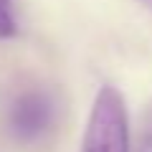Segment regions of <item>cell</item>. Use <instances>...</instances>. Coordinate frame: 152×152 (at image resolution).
<instances>
[{"label": "cell", "instance_id": "1", "mask_svg": "<svg viewBox=\"0 0 152 152\" xmlns=\"http://www.w3.org/2000/svg\"><path fill=\"white\" fill-rule=\"evenodd\" d=\"M81 152H129V114L117 86H102L94 96Z\"/></svg>", "mask_w": 152, "mask_h": 152}, {"label": "cell", "instance_id": "2", "mask_svg": "<svg viewBox=\"0 0 152 152\" xmlns=\"http://www.w3.org/2000/svg\"><path fill=\"white\" fill-rule=\"evenodd\" d=\"M8 132L13 140L31 145V142L43 140L56 124V102L46 89H23L8 104L5 114Z\"/></svg>", "mask_w": 152, "mask_h": 152}, {"label": "cell", "instance_id": "3", "mask_svg": "<svg viewBox=\"0 0 152 152\" xmlns=\"http://www.w3.org/2000/svg\"><path fill=\"white\" fill-rule=\"evenodd\" d=\"M15 33H18V20H15L13 0H0V41H8Z\"/></svg>", "mask_w": 152, "mask_h": 152}, {"label": "cell", "instance_id": "4", "mask_svg": "<svg viewBox=\"0 0 152 152\" xmlns=\"http://www.w3.org/2000/svg\"><path fill=\"white\" fill-rule=\"evenodd\" d=\"M137 3H140V5H145V8H150V10H152V0H137Z\"/></svg>", "mask_w": 152, "mask_h": 152}, {"label": "cell", "instance_id": "5", "mask_svg": "<svg viewBox=\"0 0 152 152\" xmlns=\"http://www.w3.org/2000/svg\"><path fill=\"white\" fill-rule=\"evenodd\" d=\"M150 142H152V132H150Z\"/></svg>", "mask_w": 152, "mask_h": 152}]
</instances>
